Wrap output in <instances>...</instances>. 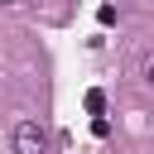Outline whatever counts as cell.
<instances>
[{
	"label": "cell",
	"mask_w": 154,
	"mask_h": 154,
	"mask_svg": "<svg viewBox=\"0 0 154 154\" xmlns=\"http://www.w3.org/2000/svg\"><path fill=\"white\" fill-rule=\"evenodd\" d=\"M140 77H144V82H149V87H154V48H149V53H144V63H140Z\"/></svg>",
	"instance_id": "3"
},
{
	"label": "cell",
	"mask_w": 154,
	"mask_h": 154,
	"mask_svg": "<svg viewBox=\"0 0 154 154\" xmlns=\"http://www.w3.org/2000/svg\"><path fill=\"white\" fill-rule=\"evenodd\" d=\"M14 149H19V154H43V149H48V130H43L38 120H19V125H14Z\"/></svg>",
	"instance_id": "1"
},
{
	"label": "cell",
	"mask_w": 154,
	"mask_h": 154,
	"mask_svg": "<svg viewBox=\"0 0 154 154\" xmlns=\"http://www.w3.org/2000/svg\"><path fill=\"white\" fill-rule=\"evenodd\" d=\"M0 5H19V0H0Z\"/></svg>",
	"instance_id": "4"
},
{
	"label": "cell",
	"mask_w": 154,
	"mask_h": 154,
	"mask_svg": "<svg viewBox=\"0 0 154 154\" xmlns=\"http://www.w3.org/2000/svg\"><path fill=\"white\" fill-rule=\"evenodd\" d=\"M87 111L101 116V111H106V96H101V91H87Z\"/></svg>",
	"instance_id": "2"
}]
</instances>
